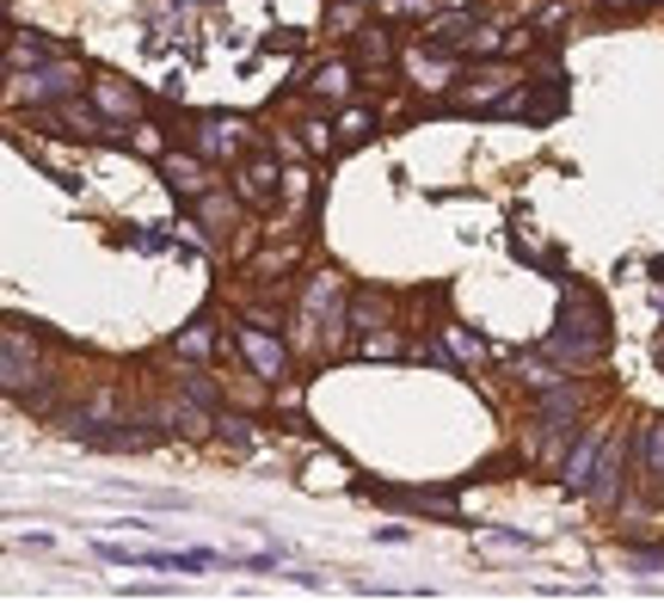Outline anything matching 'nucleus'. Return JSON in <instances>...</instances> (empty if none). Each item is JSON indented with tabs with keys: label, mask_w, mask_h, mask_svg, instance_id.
Masks as SVG:
<instances>
[{
	"label": "nucleus",
	"mask_w": 664,
	"mask_h": 603,
	"mask_svg": "<svg viewBox=\"0 0 664 603\" xmlns=\"http://www.w3.org/2000/svg\"><path fill=\"white\" fill-rule=\"evenodd\" d=\"M548 351L560 364H572V370H585V364H597L609 351V314H603V302L590 290H578V283L566 290V309H560V326H554V339H548Z\"/></svg>",
	"instance_id": "1"
},
{
	"label": "nucleus",
	"mask_w": 664,
	"mask_h": 603,
	"mask_svg": "<svg viewBox=\"0 0 664 603\" xmlns=\"http://www.w3.org/2000/svg\"><path fill=\"white\" fill-rule=\"evenodd\" d=\"M13 87H19L25 99H32V105H44V99H68V93L80 87V68H68V63H63V68H37V75H25V68H19Z\"/></svg>",
	"instance_id": "2"
},
{
	"label": "nucleus",
	"mask_w": 664,
	"mask_h": 603,
	"mask_svg": "<svg viewBox=\"0 0 664 603\" xmlns=\"http://www.w3.org/2000/svg\"><path fill=\"white\" fill-rule=\"evenodd\" d=\"M240 351H247V364L265 376V382H283V370H290V351H283L265 326H247V333H240Z\"/></svg>",
	"instance_id": "3"
},
{
	"label": "nucleus",
	"mask_w": 664,
	"mask_h": 603,
	"mask_svg": "<svg viewBox=\"0 0 664 603\" xmlns=\"http://www.w3.org/2000/svg\"><path fill=\"white\" fill-rule=\"evenodd\" d=\"M640 487L652 499H664V418L640 425Z\"/></svg>",
	"instance_id": "4"
},
{
	"label": "nucleus",
	"mask_w": 664,
	"mask_h": 603,
	"mask_svg": "<svg viewBox=\"0 0 664 603\" xmlns=\"http://www.w3.org/2000/svg\"><path fill=\"white\" fill-rule=\"evenodd\" d=\"M603 444H609L603 432H585V437H578V449H572L566 474H560V487H566V493H590V480H597V462H603Z\"/></svg>",
	"instance_id": "5"
},
{
	"label": "nucleus",
	"mask_w": 664,
	"mask_h": 603,
	"mask_svg": "<svg viewBox=\"0 0 664 603\" xmlns=\"http://www.w3.org/2000/svg\"><path fill=\"white\" fill-rule=\"evenodd\" d=\"M0 376H7V388H13V394L37 376V357H32V345H25V333H19V326L0 339Z\"/></svg>",
	"instance_id": "6"
},
{
	"label": "nucleus",
	"mask_w": 664,
	"mask_h": 603,
	"mask_svg": "<svg viewBox=\"0 0 664 603\" xmlns=\"http://www.w3.org/2000/svg\"><path fill=\"white\" fill-rule=\"evenodd\" d=\"M578 388H566V382H554V388H541V425H572L578 418Z\"/></svg>",
	"instance_id": "7"
},
{
	"label": "nucleus",
	"mask_w": 664,
	"mask_h": 603,
	"mask_svg": "<svg viewBox=\"0 0 664 603\" xmlns=\"http://www.w3.org/2000/svg\"><path fill=\"white\" fill-rule=\"evenodd\" d=\"M616 480H621V444L609 437V444H603V468H597V480H590V499H597L603 511L616 505Z\"/></svg>",
	"instance_id": "8"
},
{
	"label": "nucleus",
	"mask_w": 664,
	"mask_h": 603,
	"mask_svg": "<svg viewBox=\"0 0 664 603\" xmlns=\"http://www.w3.org/2000/svg\"><path fill=\"white\" fill-rule=\"evenodd\" d=\"M93 99H99V111H105V118H136V111H142L136 87H124V80H99Z\"/></svg>",
	"instance_id": "9"
},
{
	"label": "nucleus",
	"mask_w": 664,
	"mask_h": 603,
	"mask_svg": "<svg viewBox=\"0 0 664 603\" xmlns=\"http://www.w3.org/2000/svg\"><path fill=\"white\" fill-rule=\"evenodd\" d=\"M339 302H345V283L326 271V278H314V290H308V321H339Z\"/></svg>",
	"instance_id": "10"
},
{
	"label": "nucleus",
	"mask_w": 664,
	"mask_h": 603,
	"mask_svg": "<svg viewBox=\"0 0 664 603\" xmlns=\"http://www.w3.org/2000/svg\"><path fill=\"white\" fill-rule=\"evenodd\" d=\"M160 167H167L172 191H185V198H203V167L191 155H160Z\"/></svg>",
	"instance_id": "11"
},
{
	"label": "nucleus",
	"mask_w": 664,
	"mask_h": 603,
	"mask_svg": "<svg viewBox=\"0 0 664 603\" xmlns=\"http://www.w3.org/2000/svg\"><path fill=\"white\" fill-rule=\"evenodd\" d=\"M240 191H247L252 203H271L278 198V160H252V167L240 172Z\"/></svg>",
	"instance_id": "12"
},
{
	"label": "nucleus",
	"mask_w": 664,
	"mask_h": 603,
	"mask_svg": "<svg viewBox=\"0 0 664 603\" xmlns=\"http://www.w3.org/2000/svg\"><path fill=\"white\" fill-rule=\"evenodd\" d=\"M234 136H240L234 118H203V124H198V148H203V155H228Z\"/></svg>",
	"instance_id": "13"
},
{
	"label": "nucleus",
	"mask_w": 664,
	"mask_h": 603,
	"mask_svg": "<svg viewBox=\"0 0 664 603\" xmlns=\"http://www.w3.org/2000/svg\"><path fill=\"white\" fill-rule=\"evenodd\" d=\"M345 87H351V68L345 63H326L320 75H314V93H326V99H345Z\"/></svg>",
	"instance_id": "14"
},
{
	"label": "nucleus",
	"mask_w": 664,
	"mask_h": 603,
	"mask_svg": "<svg viewBox=\"0 0 664 603\" xmlns=\"http://www.w3.org/2000/svg\"><path fill=\"white\" fill-rule=\"evenodd\" d=\"M44 56H49V44H44V37H37V32H19V44H13V75H19V68H25V63H44Z\"/></svg>",
	"instance_id": "15"
},
{
	"label": "nucleus",
	"mask_w": 664,
	"mask_h": 603,
	"mask_svg": "<svg viewBox=\"0 0 664 603\" xmlns=\"http://www.w3.org/2000/svg\"><path fill=\"white\" fill-rule=\"evenodd\" d=\"M179 351H185V357H210V326H185V333H179Z\"/></svg>",
	"instance_id": "16"
},
{
	"label": "nucleus",
	"mask_w": 664,
	"mask_h": 603,
	"mask_svg": "<svg viewBox=\"0 0 664 603\" xmlns=\"http://www.w3.org/2000/svg\"><path fill=\"white\" fill-rule=\"evenodd\" d=\"M498 87H505L498 75H486V80H468V105H498Z\"/></svg>",
	"instance_id": "17"
},
{
	"label": "nucleus",
	"mask_w": 664,
	"mask_h": 603,
	"mask_svg": "<svg viewBox=\"0 0 664 603\" xmlns=\"http://www.w3.org/2000/svg\"><path fill=\"white\" fill-rule=\"evenodd\" d=\"M524 376H529V388H536V394H541V388H554V382H560V376L548 370V364H536V357L524 364Z\"/></svg>",
	"instance_id": "18"
},
{
	"label": "nucleus",
	"mask_w": 664,
	"mask_h": 603,
	"mask_svg": "<svg viewBox=\"0 0 664 603\" xmlns=\"http://www.w3.org/2000/svg\"><path fill=\"white\" fill-rule=\"evenodd\" d=\"M370 124H375L370 111H345V118H339V136H363Z\"/></svg>",
	"instance_id": "19"
},
{
	"label": "nucleus",
	"mask_w": 664,
	"mask_h": 603,
	"mask_svg": "<svg viewBox=\"0 0 664 603\" xmlns=\"http://www.w3.org/2000/svg\"><path fill=\"white\" fill-rule=\"evenodd\" d=\"M443 339H449V345H455V351H462V357H474V364H480V339H468L462 326H449Z\"/></svg>",
	"instance_id": "20"
},
{
	"label": "nucleus",
	"mask_w": 664,
	"mask_h": 603,
	"mask_svg": "<svg viewBox=\"0 0 664 603\" xmlns=\"http://www.w3.org/2000/svg\"><path fill=\"white\" fill-rule=\"evenodd\" d=\"M357 351L363 357H401V339H363Z\"/></svg>",
	"instance_id": "21"
},
{
	"label": "nucleus",
	"mask_w": 664,
	"mask_h": 603,
	"mask_svg": "<svg viewBox=\"0 0 664 603\" xmlns=\"http://www.w3.org/2000/svg\"><path fill=\"white\" fill-rule=\"evenodd\" d=\"M172 425H185V432H203V413H198V406H172Z\"/></svg>",
	"instance_id": "22"
},
{
	"label": "nucleus",
	"mask_w": 664,
	"mask_h": 603,
	"mask_svg": "<svg viewBox=\"0 0 664 603\" xmlns=\"http://www.w3.org/2000/svg\"><path fill=\"white\" fill-rule=\"evenodd\" d=\"M517 548H529V536H493L486 541V555H517Z\"/></svg>",
	"instance_id": "23"
},
{
	"label": "nucleus",
	"mask_w": 664,
	"mask_h": 603,
	"mask_svg": "<svg viewBox=\"0 0 664 603\" xmlns=\"http://www.w3.org/2000/svg\"><path fill=\"white\" fill-rule=\"evenodd\" d=\"M136 148H142V155H160V130L142 124V130H136Z\"/></svg>",
	"instance_id": "24"
},
{
	"label": "nucleus",
	"mask_w": 664,
	"mask_h": 603,
	"mask_svg": "<svg viewBox=\"0 0 664 603\" xmlns=\"http://www.w3.org/2000/svg\"><path fill=\"white\" fill-rule=\"evenodd\" d=\"M222 432H228L234 444H247V437H252V425H247V418H222Z\"/></svg>",
	"instance_id": "25"
},
{
	"label": "nucleus",
	"mask_w": 664,
	"mask_h": 603,
	"mask_svg": "<svg viewBox=\"0 0 664 603\" xmlns=\"http://www.w3.org/2000/svg\"><path fill=\"white\" fill-rule=\"evenodd\" d=\"M363 49H370L375 63H387V37H382V32H370V37H363Z\"/></svg>",
	"instance_id": "26"
},
{
	"label": "nucleus",
	"mask_w": 664,
	"mask_h": 603,
	"mask_svg": "<svg viewBox=\"0 0 664 603\" xmlns=\"http://www.w3.org/2000/svg\"><path fill=\"white\" fill-rule=\"evenodd\" d=\"M431 0H387V13H425Z\"/></svg>",
	"instance_id": "27"
},
{
	"label": "nucleus",
	"mask_w": 664,
	"mask_h": 603,
	"mask_svg": "<svg viewBox=\"0 0 664 603\" xmlns=\"http://www.w3.org/2000/svg\"><path fill=\"white\" fill-rule=\"evenodd\" d=\"M603 7H633V0H603Z\"/></svg>",
	"instance_id": "28"
}]
</instances>
